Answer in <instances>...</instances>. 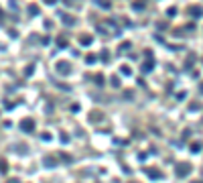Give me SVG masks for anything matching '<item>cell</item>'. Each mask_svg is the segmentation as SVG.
Returning <instances> with one entry per match:
<instances>
[{
  "label": "cell",
  "mask_w": 203,
  "mask_h": 183,
  "mask_svg": "<svg viewBox=\"0 0 203 183\" xmlns=\"http://www.w3.org/2000/svg\"><path fill=\"white\" fill-rule=\"evenodd\" d=\"M22 128H27V130H31V128H33V122H31V120H27V122H22Z\"/></svg>",
  "instance_id": "obj_2"
},
{
  "label": "cell",
  "mask_w": 203,
  "mask_h": 183,
  "mask_svg": "<svg viewBox=\"0 0 203 183\" xmlns=\"http://www.w3.org/2000/svg\"><path fill=\"white\" fill-rule=\"evenodd\" d=\"M177 173H179V175H185V173H189V165H187V167H185V165H181V167L177 169Z\"/></svg>",
  "instance_id": "obj_1"
},
{
  "label": "cell",
  "mask_w": 203,
  "mask_h": 183,
  "mask_svg": "<svg viewBox=\"0 0 203 183\" xmlns=\"http://www.w3.org/2000/svg\"><path fill=\"white\" fill-rule=\"evenodd\" d=\"M201 90H203V88H201Z\"/></svg>",
  "instance_id": "obj_3"
}]
</instances>
